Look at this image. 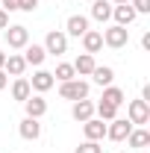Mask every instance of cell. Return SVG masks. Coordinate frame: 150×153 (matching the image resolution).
<instances>
[{"instance_id":"cell-1","label":"cell","mask_w":150,"mask_h":153,"mask_svg":"<svg viewBox=\"0 0 150 153\" xmlns=\"http://www.w3.org/2000/svg\"><path fill=\"white\" fill-rule=\"evenodd\" d=\"M59 97L62 100H85L88 97V82L79 79V76L68 79V82H59Z\"/></svg>"},{"instance_id":"cell-2","label":"cell","mask_w":150,"mask_h":153,"mask_svg":"<svg viewBox=\"0 0 150 153\" xmlns=\"http://www.w3.org/2000/svg\"><path fill=\"white\" fill-rule=\"evenodd\" d=\"M3 36H6V44H9L12 50H24V47L30 44V30H27L24 24H12V27H6Z\"/></svg>"},{"instance_id":"cell-3","label":"cell","mask_w":150,"mask_h":153,"mask_svg":"<svg viewBox=\"0 0 150 153\" xmlns=\"http://www.w3.org/2000/svg\"><path fill=\"white\" fill-rule=\"evenodd\" d=\"M103 44H106V47H112V50L127 47V44H130V30H127V27L112 24L109 30H103Z\"/></svg>"},{"instance_id":"cell-4","label":"cell","mask_w":150,"mask_h":153,"mask_svg":"<svg viewBox=\"0 0 150 153\" xmlns=\"http://www.w3.org/2000/svg\"><path fill=\"white\" fill-rule=\"evenodd\" d=\"M41 47L47 50V56H62V53H68V36L62 30H50Z\"/></svg>"},{"instance_id":"cell-5","label":"cell","mask_w":150,"mask_h":153,"mask_svg":"<svg viewBox=\"0 0 150 153\" xmlns=\"http://www.w3.org/2000/svg\"><path fill=\"white\" fill-rule=\"evenodd\" d=\"M127 121H130L132 127L147 124L150 121V103H144L141 97H138V100H130V106H127Z\"/></svg>"},{"instance_id":"cell-6","label":"cell","mask_w":150,"mask_h":153,"mask_svg":"<svg viewBox=\"0 0 150 153\" xmlns=\"http://www.w3.org/2000/svg\"><path fill=\"white\" fill-rule=\"evenodd\" d=\"M130 130H132V124L127 118H115V121L106 124V138H112V141H127Z\"/></svg>"},{"instance_id":"cell-7","label":"cell","mask_w":150,"mask_h":153,"mask_svg":"<svg viewBox=\"0 0 150 153\" xmlns=\"http://www.w3.org/2000/svg\"><path fill=\"white\" fill-rule=\"evenodd\" d=\"M82 133H85V141H103L106 138V124L100 118H88L82 124Z\"/></svg>"},{"instance_id":"cell-8","label":"cell","mask_w":150,"mask_h":153,"mask_svg":"<svg viewBox=\"0 0 150 153\" xmlns=\"http://www.w3.org/2000/svg\"><path fill=\"white\" fill-rule=\"evenodd\" d=\"M53 85H56V79H53V74H50V71H36V74H33V79H30V88H33V91H38V94L50 91Z\"/></svg>"},{"instance_id":"cell-9","label":"cell","mask_w":150,"mask_h":153,"mask_svg":"<svg viewBox=\"0 0 150 153\" xmlns=\"http://www.w3.org/2000/svg\"><path fill=\"white\" fill-rule=\"evenodd\" d=\"M112 18H115L118 27H130L138 15H135V9H132L130 3H121V6H112Z\"/></svg>"},{"instance_id":"cell-10","label":"cell","mask_w":150,"mask_h":153,"mask_svg":"<svg viewBox=\"0 0 150 153\" xmlns=\"http://www.w3.org/2000/svg\"><path fill=\"white\" fill-rule=\"evenodd\" d=\"M18 133L24 141H36L38 135H41V124H38V118H24L18 124Z\"/></svg>"},{"instance_id":"cell-11","label":"cell","mask_w":150,"mask_h":153,"mask_svg":"<svg viewBox=\"0 0 150 153\" xmlns=\"http://www.w3.org/2000/svg\"><path fill=\"white\" fill-rule=\"evenodd\" d=\"M82 33H88V18H85V15H71L68 24H65V36L82 38Z\"/></svg>"},{"instance_id":"cell-12","label":"cell","mask_w":150,"mask_h":153,"mask_svg":"<svg viewBox=\"0 0 150 153\" xmlns=\"http://www.w3.org/2000/svg\"><path fill=\"white\" fill-rule=\"evenodd\" d=\"M24 109H27V118H41V115L47 112V100L41 94H30L24 100Z\"/></svg>"},{"instance_id":"cell-13","label":"cell","mask_w":150,"mask_h":153,"mask_svg":"<svg viewBox=\"0 0 150 153\" xmlns=\"http://www.w3.org/2000/svg\"><path fill=\"white\" fill-rule=\"evenodd\" d=\"M71 115H74V121L79 124H85L88 118H94V103L85 97V100H74V106H71Z\"/></svg>"},{"instance_id":"cell-14","label":"cell","mask_w":150,"mask_h":153,"mask_svg":"<svg viewBox=\"0 0 150 153\" xmlns=\"http://www.w3.org/2000/svg\"><path fill=\"white\" fill-rule=\"evenodd\" d=\"M82 50L85 53H97V50H103V33L100 30H88V33H82Z\"/></svg>"},{"instance_id":"cell-15","label":"cell","mask_w":150,"mask_h":153,"mask_svg":"<svg viewBox=\"0 0 150 153\" xmlns=\"http://www.w3.org/2000/svg\"><path fill=\"white\" fill-rule=\"evenodd\" d=\"M3 71H6L9 76H24V71H27L24 56H21V53H6V65H3Z\"/></svg>"},{"instance_id":"cell-16","label":"cell","mask_w":150,"mask_h":153,"mask_svg":"<svg viewBox=\"0 0 150 153\" xmlns=\"http://www.w3.org/2000/svg\"><path fill=\"white\" fill-rule=\"evenodd\" d=\"M44 59H47V50H44L41 44H27V47H24V62H27V65H36L38 68Z\"/></svg>"},{"instance_id":"cell-17","label":"cell","mask_w":150,"mask_h":153,"mask_svg":"<svg viewBox=\"0 0 150 153\" xmlns=\"http://www.w3.org/2000/svg\"><path fill=\"white\" fill-rule=\"evenodd\" d=\"M127 144L141 150V147H147V144H150V133L144 130V127H132V130H130V135H127Z\"/></svg>"},{"instance_id":"cell-18","label":"cell","mask_w":150,"mask_h":153,"mask_svg":"<svg viewBox=\"0 0 150 153\" xmlns=\"http://www.w3.org/2000/svg\"><path fill=\"white\" fill-rule=\"evenodd\" d=\"M91 18L100 21V24H106V21L112 18V3L109 0H94L91 3Z\"/></svg>"},{"instance_id":"cell-19","label":"cell","mask_w":150,"mask_h":153,"mask_svg":"<svg viewBox=\"0 0 150 153\" xmlns=\"http://www.w3.org/2000/svg\"><path fill=\"white\" fill-rule=\"evenodd\" d=\"M91 76H94V82H97L100 88H106V85H112V79H115V71L109 68V65H94Z\"/></svg>"},{"instance_id":"cell-20","label":"cell","mask_w":150,"mask_h":153,"mask_svg":"<svg viewBox=\"0 0 150 153\" xmlns=\"http://www.w3.org/2000/svg\"><path fill=\"white\" fill-rule=\"evenodd\" d=\"M94 65H97V62H94L91 53H79V56H76V62H74V71H76L79 76H91Z\"/></svg>"},{"instance_id":"cell-21","label":"cell","mask_w":150,"mask_h":153,"mask_svg":"<svg viewBox=\"0 0 150 153\" xmlns=\"http://www.w3.org/2000/svg\"><path fill=\"white\" fill-rule=\"evenodd\" d=\"M30 94H33V88H30V79H24V76H15V82H12V97H15L18 103H24Z\"/></svg>"},{"instance_id":"cell-22","label":"cell","mask_w":150,"mask_h":153,"mask_svg":"<svg viewBox=\"0 0 150 153\" xmlns=\"http://www.w3.org/2000/svg\"><path fill=\"white\" fill-rule=\"evenodd\" d=\"M94 115H97L100 121H115V118H118V106L100 100V103H94Z\"/></svg>"},{"instance_id":"cell-23","label":"cell","mask_w":150,"mask_h":153,"mask_svg":"<svg viewBox=\"0 0 150 153\" xmlns=\"http://www.w3.org/2000/svg\"><path fill=\"white\" fill-rule=\"evenodd\" d=\"M124 91H121V88H118V85H106V88H103V97H100V100H106V103H112V106H118V109H121V103H124Z\"/></svg>"},{"instance_id":"cell-24","label":"cell","mask_w":150,"mask_h":153,"mask_svg":"<svg viewBox=\"0 0 150 153\" xmlns=\"http://www.w3.org/2000/svg\"><path fill=\"white\" fill-rule=\"evenodd\" d=\"M76 71L71 62H62V65H56V71H53V79H59V82H68V79H74Z\"/></svg>"},{"instance_id":"cell-25","label":"cell","mask_w":150,"mask_h":153,"mask_svg":"<svg viewBox=\"0 0 150 153\" xmlns=\"http://www.w3.org/2000/svg\"><path fill=\"white\" fill-rule=\"evenodd\" d=\"M74 153H103V147H100V141H82Z\"/></svg>"},{"instance_id":"cell-26","label":"cell","mask_w":150,"mask_h":153,"mask_svg":"<svg viewBox=\"0 0 150 153\" xmlns=\"http://www.w3.org/2000/svg\"><path fill=\"white\" fill-rule=\"evenodd\" d=\"M130 6L135 9V15H147L150 12V0H130Z\"/></svg>"},{"instance_id":"cell-27","label":"cell","mask_w":150,"mask_h":153,"mask_svg":"<svg viewBox=\"0 0 150 153\" xmlns=\"http://www.w3.org/2000/svg\"><path fill=\"white\" fill-rule=\"evenodd\" d=\"M38 9V0H21V6H18V12H36Z\"/></svg>"},{"instance_id":"cell-28","label":"cell","mask_w":150,"mask_h":153,"mask_svg":"<svg viewBox=\"0 0 150 153\" xmlns=\"http://www.w3.org/2000/svg\"><path fill=\"white\" fill-rule=\"evenodd\" d=\"M18 6H21V0H3L0 9H6V12H18Z\"/></svg>"},{"instance_id":"cell-29","label":"cell","mask_w":150,"mask_h":153,"mask_svg":"<svg viewBox=\"0 0 150 153\" xmlns=\"http://www.w3.org/2000/svg\"><path fill=\"white\" fill-rule=\"evenodd\" d=\"M6 27H9V12H6V9H0V33H3Z\"/></svg>"},{"instance_id":"cell-30","label":"cell","mask_w":150,"mask_h":153,"mask_svg":"<svg viewBox=\"0 0 150 153\" xmlns=\"http://www.w3.org/2000/svg\"><path fill=\"white\" fill-rule=\"evenodd\" d=\"M6 85H9V74H6V71H0V91H3Z\"/></svg>"},{"instance_id":"cell-31","label":"cell","mask_w":150,"mask_h":153,"mask_svg":"<svg viewBox=\"0 0 150 153\" xmlns=\"http://www.w3.org/2000/svg\"><path fill=\"white\" fill-rule=\"evenodd\" d=\"M141 47H144V50H150V33H144V36H141Z\"/></svg>"},{"instance_id":"cell-32","label":"cell","mask_w":150,"mask_h":153,"mask_svg":"<svg viewBox=\"0 0 150 153\" xmlns=\"http://www.w3.org/2000/svg\"><path fill=\"white\" fill-rule=\"evenodd\" d=\"M3 65H6V53L0 50V71H3Z\"/></svg>"},{"instance_id":"cell-33","label":"cell","mask_w":150,"mask_h":153,"mask_svg":"<svg viewBox=\"0 0 150 153\" xmlns=\"http://www.w3.org/2000/svg\"><path fill=\"white\" fill-rule=\"evenodd\" d=\"M109 3H115V6H121V3H130V0H109Z\"/></svg>"},{"instance_id":"cell-34","label":"cell","mask_w":150,"mask_h":153,"mask_svg":"<svg viewBox=\"0 0 150 153\" xmlns=\"http://www.w3.org/2000/svg\"><path fill=\"white\" fill-rule=\"evenodd\" d=\"M118 153H127V150H118Z\"/></svg>"}]
</instances>
